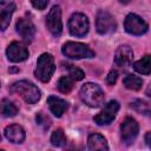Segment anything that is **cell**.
<instances>
[{
  "instance_id": "obj_12",
  "label": "cell",
  "mask_w": 151,
  "mask_h": 151,
  "mask_svg": "<svg viewBox=\"0 0 151 151\" xmlns=\"http://www.w3.org/2000/svg\"><path fill=\"white\" fill-rule=\"evenodd\" d=\"M15 28H17V32L19 33V35L22 38V40L25 42H31L33 40L34 34H35V26L29 19L20 18L17 21Z\"/></svg>"
},
{
  "instance_id": "obj_2",
  "label": "cell",
  "mask_w": 151,
  "mask_h": 151,
  "mask_svg": "<svg viewBox=\"0 0 151 151\" xmlns=\"http://www.w3.org/2000/svg\"><path fill=\"white\" fill-rule=\"evenodd\" d=\"M11 92L19 94L27 104H35L41 97L40 90L34 84H32L27 80L15 81L11 86Z\"/></svg>"
},
{
  "instance_id": "obj_26",
  "label": "cell",
  "mask_w": 151,
  "mask_h": 151,
  "mask_svg": "<svg viewBox=\"0 0 151 151\" xmlns=\"http://www.w3.org/2000/svg\"><path fill=\"white\" fill-rule=\"evenodd\" d=\"M31 2H32V6L39 11L45 9L48 5V0H31Z\"/></svg>"
},
{
  "instance_id": "obj_6",
  "label": "cell",
  "mask_w": 151,
  "mask_h": 151,
  "mask_svg": "<svg viewBox=\"0 0 151 151\" xmlns=\"http://www.w3.org/2000/svg\"><path fill=\"white\" fill-rule=\"evenodd\" d=\"M124 28L127 33L133 34V35H142L147 32L149 25L137 14L130 13L126 15L124 20Z\"/></svg>"
},
{
  "instance_id": "obj_27",
  "label": "cell",
  "mask_w": 151,
  "mask_h": 151,
  "mask_svg": "<svg viewBox=\"0 0 151 151\" xmlns=\"http://www.w3.org/2000/svg\"><path fill=\"white\" fill-rule=\"evenodd\" d=\"M117 78H118V73H117V71H111V72H109L107 77H106V84L110 85V86L114 85L116 81H117Z\"/></svg>"
},
{
  "instance_id": "obj_18",
  "label": "cell",
  "mask_w": 151,
  "mask_h": 151,
  "mask_svg": "<svg viewBox=\"0 0 151 151\" xmlns=\"http://www.w3.org/2000/svg\"><path fill=\"white\" fill-rule=\"evenodd\" d=\"M133 68L136 72L140 73V74H145L149 76L151 72V66H150V55L146 54L144 55L142 59H139L138 61H136L133 64Z\"/></svg>"
},
{
  "instance_id": "obj_22",
  "label": "cell",
  "mask_w": 151,
  "mask_h": 151,
  "mask_svg": "<svg viewBox=\"0 0 151 151\" xmlns=\"http://www.w3.org/2000/svg\"><path fill=\"white\" fill-rule=\"evenodd\" d=\"M73 86H74V80L71 77H61L57 84V87L61 93H70Z\"/></svg>"
},
{
  "instance_id": "obj_1",
  "label": "cell",
  "mask_w": 151,
  "mask_h": 151,
  "mask_svg": "<svg viewBox=\"0 0 151 151\" xmlns=\"http://www.w3.org/2000/svg\"><path fill=\"white\" fill-rule=\"evenodd\" d=\"M80 99L90 107H98L104 103V92L99 85L94 83H86L80 88Z\"/></svg>"
},
{
  "instance_id": "obj_29",
  "label": "cell",
  "mask_w": 151,
  "mask_h": 151,
  "mask_svg": "<svg viewBox=\"0 0 151 151\" xmlns=\"http://www.w3.org/2000/svg\"><path fill=\"white\" fill-rule=\"evenodd\" d=\"M0 142H1V136H0Z\"/></svg>"
},
{
  "instance_id": "obj_14",
  "label": "cell",
  "mask_w": 151,
  "mask_h": 151,
  "mask_svg": "<svg viewBox=\"0 0 151 151\" xmlns=\"http://www.w3.org/2000/svg\"><path fill=\"white\" fill-rule=\"evenodd\" d=\"M15 11V4L7 0H0V31H5Z\"/></svg>"
},
{
  "instance_id": "obj_23",
  "label": "cell",
  "mask_w": 151,
  "mask_h": 151,
  "mask_svg": "<svg viewBox=\"0 0 151 151\" xmlns=\"http://www.w3.org/2000/svg\"><path fill=\"white\" fill-rule=\"evenodd\" d=\"M131 107L133 110H136L137 112H139L142 114H145V116H147L150 113V106H149V104L146 101H144V100H140V99L133 100L131 103Z\"/></svg>"
},
{
  "instance_id": "obj_24",
  "label": "cell",
  "mask_w": 151,
  "mask_h": 151,
  "mask_svg": "<svg viewBox=\"0 0 151 151\" xmlns=\"http://www.w3.org/2000/svg\"><path fill=\"white\" fill-rule=\"evenodd\" d=\"M66 68H67V71H68V76H70L73 80H81V79H84L85 74H84V72H83L80 68H78V67H76V66H73V65H70V64L66 65Z\"/></svg>"
},
{
  "instance_id": "obj_4",
  "label": "cell",
  "mask_w": 151,
  "mask_h": 151,
  "mask_svg": "<svg viewBox=\"0 0 151 151\" xmlns=\"http://www.w3.org/2000/svg\"><path fill=\"white\" fill-rule=\"evenodd\" d=\"M61 52L65 57L71 59H84V58H93L94 52L83 42L76 41H67L63 45Z\"/></svg>"
},
{
  "instance_id": "obj_9",
  "label": "cell",
  "mask_w": 151,
  "mask_h": 151,
  "mask_svg": "<svg viewBox=\"0 0 151 151\" xmlns=\"http://www.w3.org/2000/svg\"><path fill=\"white\" fill-rule=\"evenodd\" d=\"M46 25L48 31L54 35L59 37L63 31V21H61V8L60 6H53L47 17H46Z\"/></svg>"
},
{
  "instance_id": "obj_16",
  "label": "cell",
  "mask_w": 151,
  "mask_h": 151,
  "mask_svg": "<svg viewBox=\"0 0 151 151\" xmlns=\"http://www.w3.org/2000/svg\"><path fill=\"white\" fill-rule=\"evenodd\" d=\"M47 104H48V107L51 110V112L55 116V117H61L63 113L67 110L68 107V104L67 101H65L64 99L61 98H58V97H54V96H51L47 98Z\"/></svg>"
},
{
  "instance_id": "obj_3",
  "label": "cell",
  "mask_w": 151,
  "mask_h": 151,
  "mask_svg": "<svg viewBox=\"0 0 151 151\" xmlns=\"http://www.w3.org/2000/svg\"><path fill=\"white\" fill-rule=\"evenodd\" d=\"M54 59L50 53H42L37 60V67L34 70V76L42 83L50 81L54 73Z\"/></svg>"
},
{
  "instance_id": "obj_21",
  "label": "cell",
  "mask_w": 151,
  "mask_h": 151,
  "mask_svg": "<svg viewBox=\"0 0 151 151\" xmlns=\"http://www.w3.org/2000/svg\"><path fill=\"white\" fill-rule=\"evenodd\" d=\"M67 143V139H66V136L64 133V131L61 129H57L52 132L51 134V144L53 146H57V147H61V146H65Z\"/></svg>"
},
{
  "instance_id": "obj_17",
  "label": "cell",
  "mask_w": 151,
  "mask_h": 151,
  "mask_svg": "<svg viewBox=\"0 0 151 151\" xmlns=\"http://www.w3.org/2000/svg\"><path fill=\"white\" fill-rule=\"evenodd\" d=\"M87 145L88 149L94 151V150H109V145L106 139L104 138V136L99 134V133H92L88 136L87 139Z\"/></svg>"
},
{
  "instance_id": "obj_8",
  "label": "cell",
  "mask_w": 151,
  "mask_h": 151,
  "mask_svg": "<svg viewBox=\"0 0 151 151\" xmlns=\"http://www.w3.org/2000/svg\"><path fill=\"white\" fill-rule=\"evenodd\" d=\"M96 28L99 34H110L116 29V21L113 17L106 11H98L96 18Z\"/></svg>"
},
{
  "instance_id": "obj_28",
  "label": "cell",
  "mask_w": 151,
  "mask_h": 151,
  "mask_svg": "<svg viewBox=\"0 0 151 151\" xmlns=\"http://www.w3.org/2000/svg\"><path fill=\"white\" fill-rule=\"evenodd\" d=\"M151 139V132H146V134H145V143H146V145L147 146H150V140Z\"/></svg>"
},
{
  "instance_id": "obj_25",
  "label": "cell",
  "mask_w": 151,
  "mask_h": 151,
  "mask_svg": "<svg viewBox=\"0 0 151 151\" xmlns=\"http://www.w3.org/2000/svg\"><path fill=\"white\" fill-rule=\"evenodd\" d=\"M35 119H37V124H38V125L44 126L45 129H46V127H48V126H50V124H51L50 118H48V117H46L45 114H42L41 112H39V113L37 114Z\"/></svg>"
},
{
  "instance_id": "obj_5",
  "label": "cell",
  "mask_w": 151,
  "mask_h": 151,
  "mask_svg": "<svg viewBox=\"0 0 151 151\" xmlns=\"http://www.w3.org/2000/svg\"><path fill=\"white\" fill-rule=\"evenodd\" d=\"M90 22L85 14L83 13H74L68 20V31L74 37H85L88 32Z\"/></svg>"
},
{
  "instance_id": "obj_13",
  "label": "cell",
  "mask_w": 151,
  "mask_h": 151,
  "mask_svg": "<svg viewBox=\"0 0 151 151\" xmlns=\"http://www.w3.org/2000/svg\"><path fill=\"white\" fill-rule=\"evenodd\" d=\"M133 52L129 45H120L114 53V64L119 67H127L132 64Z\"/></svg>"
},
{
  "instance_id": "obj_19",
  "label": "cell",
  "mask_w": 151,
  "mask_h": 151,
  "mask_svg": "<svg viewBox=\"0 0 151 151\" xmlns=\"http://www.w3.org/2000/svg\"><path fill=\"white\" fill-rule=\"evenodd\" d=\"M0 113L4 117H14L18 113V107L8 99H2L0 101Z\"/></svg>"
},
{
  "instance_id": "obj_11",
  "label": "cell",
  "mask_w": 151,
  "mask_h": 151,
  "mask_svg": "<svg viewBox=\"0 0 151 151\" xmlns=\"http://www.w3.org/2000/svg\"><path fill=\"white\" fill-rule=\"evenodd\" d=\"M6 55H7V59L12 63H20L26 60L29 53H28V50L25 47V45H22L19 41H13L8 45L6 50Z\"/></svg>"
},
{
  "instance_id": "obj_15",
  "label": "cell",
  "mask_w": 151,
  "mask_h": 151,
  "mask_svg": "<svg viewBox=\"0 0 151 151\" xmlns=\"http://www.w3.org/2000/svg\"><path fill=\"white\" fill-rule=\"evenodd\" d=\"M5 137L11 142V143H14V144H21L24 140H25V137H26V133H25V130L18 125V124H12V125H8L5 127Z\"/></svg>"
},
{
  "instance_id": "obj_7",
  "label": "cell",
  "mask_w": 151,
  "mask_h": 151,
  "mask_svg": "<svg viewBox=\"0 0 151 151\" xmlns=\"http://www.w3.org/2000/svg\"><path fill=\"white\" fill-rule=\"evenodd\" d=\"M118 110H119V103L117 100H110L104 106V109L98 114L94 116L93 120L98 125H109L114 120Z\"/></svg>"
},
{
  "instance_id": "obj_20",
  "label": "cell",
  "mask_w": 151,
  "mask_h": 151,
  "mask_svg": "<svg viewBox=\"0 0 151 151\" xmlns=\"http://www.w3.org/2000/svg\"><path fill=\"white\" fill-rule=\"evenodd\" d=\"M123 84L125 85L126 88L129 90H133V91H138L142 88L143 86V80L142 78L134 76V74H127L124 79H123Z\"/></svg>"
},
{
  "instance_id": "obj_10",
  "label": "cell",
  "mask_w": 151,
  "mask_h": 151,
  "mask_svg": "<svg viewBox=\"0 0 151 151\" xmlns=\"http://www.w3.org/2000/svg\"><path fill=\"white\" fill-rule=\"evenodd\" d=\"M138 132H139L138 123L132 117H126L120 124V136H122V140L125 144H131L136 139Z\"/></svg>"
}]
</instances>
